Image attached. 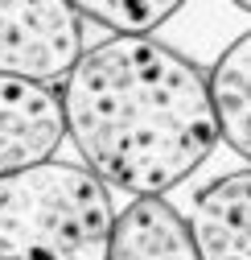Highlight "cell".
Returning a JSON list of instances; mask_svg holds the SVG:
<instances>
[{"label":"cell","instance_id":"6da1fadb","mask_svg":"<svg viewBox=\"0 0 251 260\" xmlns=\"http://www.w3.org/2000/svg\"><path fill=\"white\" fill-rule=\"evenodd\" d=\"M58 100L78 166L132 199H165L218 145L206 75L152 38L82 50Z\"/></svg>","mask_w":251,"mask_h":260},{"label":"cell","instance_id":"7a4b0ae2","mask_svg":"<svg viewBox=\"0 0 251 260\" xmlns=\"http://www.w3.org/2000/svg\"><path fill=\"white\" fill-rule=\"evenodd\" d=\"M111 190L78 161L0 178V260H107Z\"/></svg>","mask_w":251,"mask_h":260},{"label":"cell","instance_id":"3957f363","mask_svg":"<svg viewBox=\"0 0 251 260\" xmlns=\"http://www.w3.org/2000/svg\"><path fill=\"white\" fill-rule=\"evenodd\" d=\"M82 58V21L62 0H0V75L66 83Z\"/></svg>","mask_w":251,"mask_h":260},{"label":"cell","instance_id":"277c9868","mask_svg":"<svg viewBox=\"0 0 251 260\" xmlns=\"http://www.w3.org/2000/svg\"><path fill=\"white\" fill-rule=\"evenodd\" d=\"M62 141H66V120L58 91L0 75V178L54 161Z\"/></svg>","mask_w":251,"mask_h":260},{"label":"cell","instance_id":"5b68a950","mask_svg":"<svg viewBox=\"0 0 251 260\" xmlns=\"http://www.w3.org/2000/svg\"><path fill=\"white\" fill-rule=\"evenodd\" d=\"M185 219L202 260H251V170L202 186Z\"/></svg>","mask_w":251,"mask_h":260},{"label":"cell","instance_id":"8992f818","mask_svg":"<svg viewBox=\"0 0 251 260\" xmlns=\"http://www.w3.org/2000/svg\"><path fill=\"white\" fill-rule=\"evenodd\" d=\"M107 260H202L190 219L169 199H132L115 211Z\"/></svg>","mask_w":251,"mask_h":260},{"label":"cell","instance_id":"52a82bcc","mask_svg":"<svg viewBox=\"0 0 251 260\" xmlns=\"http://www.w3.org/2000/svg\"><path fill=\"white\" fill-rule=\"evenodd\" d=\"M210 104L218 120V141H227L251 170V34L227 46L210 71Z\"/></svg>","mask_w":251,"mask_h":260},{"label":"cell","instance_id":"ba28073f","mask_svg":"<svg viewBox=\"0 0 251 260\" xmlns=\"http://www.w3.org/2000/svg\"><path fill=\"white\" fill-rule=\"evenodd\" d=\"M78 21H95L103 29H115V38H148L169 17L181 13L177 0H78Z\"/></svg>","mask_w":251,"mask_h":260},{"label":"cell","instance_id":"9c48e42d","mask_svg":"<svg viewBox=\"0 0 251 260\" xmlns=\"http://www.w3.org/2000/svg\"><path fill=\"white\" fill-rule=\"evenodd\" d=\"M239 9H243V13H251V0H243V5H239Z\"/></svg>","mask_w":251,"mask_h":260}]
</instances>
